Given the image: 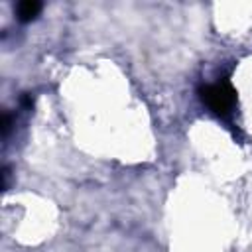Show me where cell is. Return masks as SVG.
<instances>
[{"mask_svg":"<svg viewBox=\"0 0 252 252\" xmlns=\"http://www.w3.org/2000/svg\"><path fill=\"white\" fill-rule=\"evenodd\" d=\"M199 94H201V100L209 106V110L220 118H226L232 112L234 102H236L234 89L226 79H219L215 83L203 85L199 89Z\"/></svg>","mask_w":252,"mask_h":252,"instance_id":"obj_1","label":"cell"},{"mask_svg":"<svg viewBox=\"0 0 252 252\" xmlns=\"http://www.w3.org/2000/svg\"><path fill=\"white\" fill-rule=\"evenodd\" d=\"M39 10H41V4L35 0H24L16 6V14L20 22H32L39 14Z\"/></svg>","mask_w":252,"mask_h":252,"instance_id":"obj_2","label":"cell"}]
</instances>
